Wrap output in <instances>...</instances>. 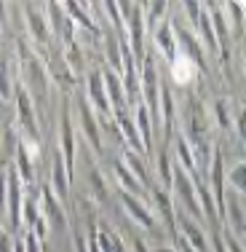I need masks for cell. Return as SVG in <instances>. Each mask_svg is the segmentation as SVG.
Instances as JSON below:
<instances>
[{
  "mask_svg": "<svg viewBox=\"0 0 246 252\" xmlns=\"http://www.w3.org/2000/svg\"><path fill=\"white\" fill-rule=\"evenodd\" d=\"M14 99H16V121H19L22 129V142H40V126H38V116H35V107H32V94L25 89V83L16 81L14 86Z\"/></svg>",
  "mask_w": 246,
  "mask_h": 252,
  "instance_id": "cell-1",
  "label": "cell"
},
{
  "mask_svg": "<svg viewBox=\"0 0 246 252\" xmlns=\"http://www.w3.org/2000/svg\"><path fill=\"white\" fill-rule=\"evenodd\" d=\"M0 32H3V25H0Z\"/></svg>",
  "mask_w": 246,
  "mask_h": 252,
  "instance_id": "cell-40",
  "label": "cell"
},
{
  "mask_svg": "<svg viewBox=\"0 0 246 252\" xmlns=\"http://www.w3.org/2000/svg\"><path fill=\"white\" fill-rule=\"evenodd\" d=\"M225 185H230L233 193L244 196V190H246V166H244V161H236L230 169L225 166Z\"/></svg>",
  "mask_w": 246,
  "mask_h": 252,
  "instance_id": "cell-23",
  "label": "cell"
},
{
  "mask_svg": "<svg viewBox=\"0 0 246 252\" xmlns=\"http://www.w3.org/2000/svg\"><path fill=\"white\" fill-rule=\"evenodd\" d=\"M112 121L118 124V129H121V137H123L126 142H129V151L145 156V148H142L139 131H137V126H134V118H131V113H129V110H118V113H112Z\"/></svg>",
  "mask_w": 246,
  "mask_h": 252,
  "instance_id": "cell-15",
  "label": "cell"
},
{
  "mask_svg": "<svg viewBox=\"0 0 246 252\" xmlns=\"http://www.w3.org/2000/svg\"><path fill=\"white\" fill-rule=\"evenodd\" d=\"M121 204H123L126 215H129L137 225L147 228V231H150V228H155V218H153V212H150V207L145 204V199H137V196L123 193V190H121Z\"/></svg>",
  "mask_w": 246,
  "mask_h": 252,
  "instance_id": "cell-11",
  "label": "cell"
},
{
  "mask_svg": "<svg viewBox=\"0 0 246 252\" xmlns=\"http://www.w3.org/2000/svg\"><path fill=\"white\" fill-rule=\"evenodd\" d=\"M40 247H43V242H40L32 231H25V236H22V250L25 252H43Z\"/></svg>",
  "mask_w": 246,
  "mask_h": 252,
  "instance_id": "cell-32",
  "label": "cell"
},
{
  "mask_svg": "<svg viewBox=\"0 0 246 252\" xmlns=\"http://www.w3.org/2000/svg\"><path fill=\"white\" fill-rule=\"evenodd\" d=\"M131 118H134V126H137V131H139L142 148H145V153H150V148H153V118H150L147 107L142 105V102H137Z\"/></svg>",
  "mask_w": 246,
  "mask_h": 252,
  "instance_id": "cell-18",
  "label": "cell"
},
{
  "mask_svg": "<svg viewBox=\"0 0 246 252\" xmlns=\"http://www.w3.org/2000/svg\"><path fill=\"white\" fill-rule=\"evenodd\" d=\"M177 252H193V250H190L188 244L182 242V239H177Z\"/></svg>",
  "mask_w": 246,
  "mask_h": 252,
  "instance_id": "cell-37",
  "label": "cell"
},
{
  "mask_svg": "<svg viewBox=\"0 0 246 252\" xmlns=\"http://www.w3.org/2000/svg\"><path fill=\"white\" fill-rule=\"evenodd\" d=\"M182 11H185V16L190 19V30L195 32L198 16H201V3H195V0H188V3H182Z\"/></svg>",
  "mask_w": 246,
  "mask_h": 252,
  "instance_id": "cell-31",
  "label": "cell"
},
{
  "mask_svg": "<svg viewBox=\"0 0 246 252\" xmlns=\"http://www.w3.org/2000/svg\"><path fill=\"white\" fill-rule=\"evenodd\" d=\"M14 86H16V81L8 73V62L0 59V99H3V102L14 99Z\"/></svg>",
  "mask_w": 246,
  "mask_h": 252,
  "instance_id": "cell-26",
  "label": "cell"
},
{
  "mask_svg": "<svg viewBox=\"0 0 246 252\" xmlns=\"http://www.w3.org/2000/svg\"><path fill=\"white\" fill-rule=\"evenodd\" d=\"M105 75V89H107V102H110V110L118 113V110H129V99H126V92H123V83H121V75L110 73V70H102Z\"/></svg>",
  "mask_w": 246,
  "mask_h": 252,
  "instance_id": "cell-16",
  "label": "cell"
},
{
  "mask_svg": "<svg viewBox=\"0 0 246 252\" xmlns=\"http://www.w3.org/2000/svg\"><path fill=\"white\" fill-rule=\"evenodd\" d=\"M67 188H70V175L67 169H64V161L59 151H54V164H51V190L59 196V199H64L67 196Z\"/></svg>",
  "mask_w": 246,
  "mask_h": 252,
  "instance_id": "cell-20",
  "label": "cell"
},
{
  "mask_svg": "<svg viewBox=\"0 0 246 252\" xmlns=\"http://www.w3.org/2000/svg\"><path fill=\"white\" fill-rule=\"evenodd\" d=\"M112 169H115V177H118V183H121V190H123V193H131V196H137V199H145L147 190L142 188V185L137 183V177L123 166V161H115V166H112Z\"/></svg>",
  "mask_w": 246,
  "mask_h": 252,
  "instance_id": "cell-22",
  "label": "cell"
},
{
  "mask_svg": "<svg viewBox=\"0 0 246 252\" xmlns=\"http://www.w3.org/2000/svg\"><path fill=\"white\" fill-rule=\"evenodd\" d=\"M86 99H88V105H91V110L97 113V116H102L105 121H110V118H112L102 70H91V73H88V78H86Z\"/></svg>",
  "mask_w": 246,
  "mask_h": 252,
  "instance_id": "cell-6",
  "label": "cell"
},
{
  "mask_svg": "<svg viewBox=\"0 0 246 252\" xmlns=\"http://www.w3.org/2000/svg\"><path fill=\"white\" fill-rule=\"evenodd\" d=\"M139 5H142V16H145V27H150V30L155 25H161L166 19V11H169V3H161V0H155V3H139Z\"/></svg>",
  "mask_w": 246,
  "mask_h": 252,
  "instance_id": "cell-24",
  "label": "cell"
},
{
  "mask_svg": "<svg viewBox=\"0 0 246 252\" xmlns=\"http://www.w3.org/2000/svg\"><path fill=\"white\" fill-rule=\"evenodd\" d=\"M25 22H27V32H29V38L35 40V46H40L43 51H49L51 27H49L46 14H40V5H32V3L25 5Z\"/></svg>",
  "mask_w": 246,
  "mask_h": 252,
  "instance_id": "cell-8",
  "label": "cell"
},
{
  "mask_svg": "<svg viewBox=\"0 0 246 252\" xmlns=\"http://www.w3.org/2000/svg\"><path fill=\"white\" fill-rule=\"evenodd\" d=\"M5 183H8V172H0V212L5 204Z\"/></svg>",
  "mask_w": 246,
  "mask_h": 252,
  "instance_id": "cell-34",
  "label": "cell"
},
{
  "mask_svg": "<svg viewBox=\"0 0 246 252\" xmlns=\"http://www.w3.org/2000/svg\"><path fill=\"white\" fill-rule=\"evenodd\" d=\"M134 252H153V250H150L142 239H134Z\"/></svg>",
  "mask_w": 246,
  "mask_h": 252,
  "instance_id": "cell-36",
  "label": "cell"
},
{
  "mask_svg": "<svg viewBox=\"0 0 246 252\" xmlns=\"http://www.w3.org/2000/svg\"><path fill=\"white\" fill-rule=\"evenodd\" d=\"M214 121H217V126L222 131H230L233 129V116H230V102L219 99L214 102Z\"/></svg>",
  "mask_w": 246,
  "mask_h": 252,
  "instance_id": "cell-27",
  "label": "cell"
},
{
  "mask_svg": "<svg viewBox=\"0 0 246 252\" xmlns=\"http://www.w3.org/2000/svg\"><path fill=\"white\" fill-rule=\"evenodd\" d=\"M59 156L64 161V169H67L70 180L75 172V131H73V121H70V110L64 107L62 113V126H59Z\"/></svg>",
  "mask_w": 246,
  "mask_h": 252,
  "instance_id": "cell-9",
  "label": "cell"
},
{
  "mask_svg": "<svg viewBox=\"0 0 246 252\" xmlns=\"http://www.w3.org/2000/svg\"><path fill=\"white\" fill-rule=\"evenodd\" d=\"M177 228L182 231V242L193 252H212V244H209L201 223H195L193 218H188V215H177Z\"/></svg>",
  "mask_w": 246,
  "mask_h": 252,
  "instance_id": "cell-10",
  "label": "cell"
},
{
  "mask_svg": "<svg viewBox=\"0 0 246 252\" xmlns=\"http://www.w3.org/2000/svg\"><path fill=\"white\" fill-rule=\"evenodd\" d=\"M22 180L16 177L14 169H8V183H5V204H3V212L8 218L11 231H19L22 225V201H25V193H22Z\"/></svg>",
  "mask_w": 246,
  "mask_h": 252,
  "instance_id": "cell-4",
  "label": "cell"
},
{
  "mask_svg": "<svg viewBox=\"0 0 246 252\" xmlns=\"http://www.w3.org/2000/svg\"><path fill=\"white\" fill-rule=\"evenodd\" d=\"M222 8L230 11L227 16L236 22V35H241V27H244V14H241V11H244V3H227V5H222Z\"/></svg>",
  "mask_w": 246,
  "mask_h": 252,
  "instance_id": "cell-30",
  "label": "cell"
},
{
  "mask_svg": "<svg viewBox=\"0 0 246 252\" xmlns=\"http://www.w3.org/2000/svg\"><path fill=\"white\" fill-rule=\"evenodd\" d=\"M107 62H110V73L121 75L123 73V51H121V40L107 35Z\"/></svg>",
  "mask_w": 246,
  "mask_h": 252,
  "instance_id": "cell-25",
  "label": "cell"
},
{
  "mask_svg": "<svg viewBox=\"0 0 246 252\" xmlns=\"http://www.w3.org/2000/svg\"><path fill=\"white\" fill-rule=\"evenodd\" d=\"M38 204H40V215L46 218L49 228H56V231H64V228H67V215H64L62 199L51 190V185H43Z\"/></svg>",
  "mask_w": 246,
  "mask_h": 252,
  "instance_id": "cell-7",
  "label": "cell"
},
{
  "mask_svg": "<svg viewBox=\"0 0 246 252\" xmlns=\"http://www.w3.org/2000/svg\"><path fill=\"white\" fill-rule=\"evenodd\" d=\"M171 32H174V40H177V54L190 62H195L201 70H206V59H203V46L201 40L195 38V32L190 27H182V25H171Z\"/></svg>",
  "mask_w": 246,
  "mask_h": 252,
  "instance_id": "cell-5",
  "label": "cell"
},
{
  "mask_svg": "<svg viewBox=\"0 0 246 252\" xmlns=\"http://www.w3.org/2000/svg\"><path fill=\"white\" fill-rule=\"evenodd\" d=\"M219 239H222V247H225V252H244V242L241 239H236L230 231H219Z\"/></svg>",
  "mask_w": 246,
  "mask_h": 252,
  "instance_id": "cell-29",
  "label": "cell"
},
{
  "mask_svg": "<svg viewBox=\"0 0 246 252\" xmlns=\"http://www.w3.org/2000/svg\"><path fill=\"white\" fill-rule=\"evenodd\" d=\"M75 252H88V250H86V244H83L81 239H75Z\"/></svg>",
  "mask_w": 246,
  "mask_h": 252,
  "instance_id": "cell-38",
  "label": "cell"
},
{
  "mask_svg": "<svg viewBox=\"0 0 246 252\" xmlns=\"http://www.w3.org/2000/svg\"><path fill=\"white\" fill-rule=\"evenodd\" d=\"M169 73H171V78L179 83V86H185V83H193L195 81V75L201 73V67H198L195 62H190V59H185V57H179V54H177V59L169 64Z\"/></svg>",
  "mask_w": 246,
  "mask_h": 252,
  "instance_id": "cell-19",
  "label": "cell"
},
{
  "mask_svg": "<svg viewBox=\"0 0 246 252\" xmlns=\"http://www.w3.org/2000/svg\"><path fill=\"white\" fill-rule=\"evenodd\" d=\"M150 196H153L155 209H158L161 220L166 223V228H169V233L177 239V209H174L171 193H169L166 188H153V190H150Z\"/></svg>",
  "mask_w": 246,
  "mask_h": 252,
  "instance_id": "cell-13",
  "label": "cell"
},
{
  "mask_svg": "<svg viewBox=\"0 0 246 252\" xmlns=\"http://www.w3.org/2000/svg\"><path fill=\"white\" fill-rule=\"evenodd\" d=\"M171 188H174V193L179 196V201L185 204V209H188V218H193L195 223H198V220H203L201 207H198V196H195V180L190 177L188 172H182L179 166H174Z\"/></svg>",
  "mask_w": 246,
  "mask_h": 252,
  "instance_id": "cell-3",
  "label": "cell"
},
{
  "mask_svg": "<svg viewBox=\"0 0 246 252\" xmlns=\"http://www.w3.org/2000/svg\"><path fill=\"white\" fill-rule=\"evenodd\" d=\"M0 252H14V236L11 233H0Z\"/></svg>",
  "mask_w": 246,
  "mask_h": 252,
  "instance_id": "cell-33",
  "label": "cell"
},
{
  "mask_svg": "<svg viewBox=\"0 0 246 252\" xmlns=\"http://www.w3.org/2000/svg\"><path fill=\"white\" fill-rule=\"evenodd\" d=\"M174 166H179L182 172H188L193 180H198V166H195V153L190 148V142L185 140V131L174 137Z\"/></svg>",
  "mask_w": 246,
  "mask_h": 252,
  "instance_id": "cell-14",
  "label": "cell"
},
{
  "mask_svg": "<svg viewBox=\"0 0 246 252\" xmlns=\"http://www.w3.org/2000/svg\"><path fill=\"white\" fill-rule=\"evenodd\" d=\"M81 126H83V134L86 140L91 142L94 151H102V131H99V116L91 110L86 99L81 102Z\"/></svg>",
  "mask_w": 246,
  "mask_h": 252,
  "instance_id": "cell-17",
  "label": "cell"
},
{
  "mask_svg": "<svg viewBox=\"0 0 246 252\" xmlns=\"http://www.w3.org/2000/svg\"><path fill=\"white\" fill-rule=\"evenodd\" d=\"M209 5V16H212V30H214V40H217V57L222 62V67L230 64L233 57V40H230V27H227V16L222 14V8L217 3H206Z\"/></svg>",
  "mask_w": 246,
  "mask_h": 252,
  "instance_id": "cell-2",
  "label": "cell"
},
{
  "mask_svg": "<svg viewBox=\"0 0 246 252\" xmlns=\"http://www.w3.org/2000/svg\"><path fill=\"white\" fill-rule=\"evenodd\" d=\"M158 175L164 180V188H171V175H174V166H171V156L169 151H158Z\"/></svg>",
  "mask_w": 246,
  "mask_h": 252,
  "instance_id": "cell-28",
  "label": "cell"
},
{
  "mask_svg": "<svg viewBox=\"0 0 246 252\" xmlns=\"http://www.w3.org/2000/svg\"><path fill=\"white\" fill-rule=\"evenodd\" d=\"M91 180H94V190L105 199V183H102V177H97V175H91Z\"/></svg>",
  "mask_w": 246,
  "mask_h": 252,
  "instance_id": "cell-35",
  "label": "cell"
},
{
  "mask_svg": "<svg viewBox=\"0 0 246 252\" xmlns=\"http://www.w3.org/2000/svg\"><path fill=\"white\" fill-rule=\"evenodd\" d=\"M153 43L158 54L166 59V64H171L177 59V40H174V32H171V22H161V25L153 27Z\"/></svg>",
  "mask_w": 246,
  "mask_h": 252,
  "instance_id": "cell-12",
  "label": "cell"
},
{
  "mask_svg": "<svg viewBox=\"0 0 246 252\" xmlns=\"http://www.w3.org/2000/svg\"><path fill=\"white\" fill-rule=\"evenodd\" d=\"M153 252H177L174 247H158V250H153Z\"/></svg>",
  "mask_w": 246,
  "mask_h": 252,
  "instance_id": "cell-39",
  "label": "cell"
},
{
  "mask_svg": "<svg viewBox=\"0 0 246 252\" xmlns=\"http://www.w3.org/2000/svg\"><path fill=\"white\" fill-rule=\"evenodd\" d=\"M123 166L137 177V183H139L142 188L147 190L150 177H147V169H145V158H142V153H134V151H129V148H126V151H123Z\"/></svg>",
  "mask_w": 246,
  "mask_h": 252,
  "instance_id": "cell-21",
  "label": "cell"
}]
</instances>
